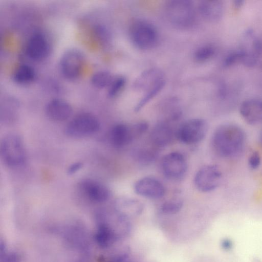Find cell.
<instances>
[{
    "label": "cell",
    "instance_id": "obj_21",
    "mask_svg": "<svg viewBox=\"0 0 262 262\" xmlns=\"http://www.w3.org/2000/svg\"><path fill=\"white\" fill-rule=\"evenodd\" d=\"M97 244L102 248H107L113 244L116 241V236L113 229L106 224L99 226L95 235Z\"/></svg>",
    "mask_w": 262,
    "mask_h": 262
},
{
    "label": "cell",
    "instance_id": "obj_25",
    "mask_svg": "<svg viewBox=\"0 0 262 262\" xmlns=\"http://www.w3.org/2000/svg\"><path fill=\"white\" fill-rule=\"evenodd\" d=\"M165 84V81L164 80L150 90L145 92L142 99L139 101V103L136 105L135 111L136 112L139 111L148 102L152 99L160 91L163 89Z\"/></svg>",
    "mask_w": 262,
    "mask_h": 262
},
{
    "label": "cell",
    "instance_id": "obj_4",
    "mask_svg": "<svg viewBox=\"0 0 262 262\" xmlns=\"http://www.w3.org/2000/svg\"><path fill=\"white\" fill-rule=\"evenodd\" d=\"M129 32L132 41L139 49H151L158 43V31L156 27L147 21L139 19L134 21Z\"/></svg>",
    "mask_w": 262,
    "mask_h": 262
},
{
    "label": "cell",
    "instance_id": "obj_32",
    "mask_svg": "<svg viewBox=\"0 0 262 262\" xmlns=\"http://www.w3.org/2000/svg\"><path fill=\"white\" fill-rule=\"evenodd\" d=\"M222 245L225 249H228L231 248L232 244L230 241L226 239L222 242Z\"/></svg>",
    "mask_w": 262,
    "mask_h": 262
},
{
    "label": "cell",
    "instance_id": "obj_27",
    "mask_svg": "<svg viewBox=\"0 0 262 262\" xmlns=\"http://www.w3.org/2000/svg\"><path fill=\"white\" fill-rule=\"evenodd\" d=\"M183 207V202L178 199L169 200L161 207V211L166 214H173L179 212Z\"/></svg>",
    "mask_w": 262,
    "mask_h": 262
},
{
    "label": "cell",
    "instance_id": "obj_2",
    "mask_svg": "<svg viewBox=\"0 0 262 262\" xmlns=\"http://www.w3.org/2000/svg\"><path fill=\"white\" fill-rule=\"evenodd\" d=\"M166 17L174 27L187 29L194 24L195 13L192 3L188 0H171L165 7Z\"/></svg>",
    "mask_w": 262,
    "mask_h": 262
},
{
    "label": "cell",
    "instance_id": "obj_29",
    "mask_svg": "<svg viewBox=\"0 0 262 262\" xmlns=\"http://www.w3.org/2000/svg\"><path fill=\"white\" fill-rule=\"evenodd\" d=\"M242 54L240 49L230 52L224 58L223 65L225 67H230L235 63L241 62Z\"/></svg>",
    "mask_w": 262,
    "mask_h": 262
},
{
    "label": "cell",
    "instance_id": "obj_16",
    "mask_svg": "<svg viewBox=\"0 0 262 262\" xmlns=\"http://www.w3.org/2000/svg\"><path fill=\"white\" fill-rule=\"evenodd\" d=\"M200 15L206 20L216 22L221 19L224 12V6L218 0L201 1L198 6Z\"/></svg>",
    "mask_w": 262,
    "mask_h": 262
},
{
    "label": "cell",
    "instance_id": "obj_6",
    "mask_svg": "<svg viewBox=\"0 0 262 262\" xmlns=\"http://www.w3.org/2000/svg\"><path fill=\"white\" fill-rule=\"evenodd\" d=\"M100 123L94 115L84 113L74 118L66 127V134L69 137L79 138L86 137L97 132Z\"/></svg>",
    "mask_w": 262,
    "mask_h": 262
},
{
    "label": "cell",
    "instance_id": "obj_22",
    "mask_svg": "<svg viewBox=\"0 0 262 262\" xmlns=\"http://www.w3.org/2000/svg\"><path fill=\"white\" fill-rule=\"evenodd\" d=\"M35 77L33 68L28 64L19 66L14 73L13 78L18 84H25L32 82Z\"/></svg>",
    "mask_w": 262,
    "mask_h": 262
},
{
    "label": "cell",
    "instance_id": "obj_26",
    "mask_svg": "<svg viewBox=\"0 0 262 262\" xmlns=\"http://www.w3.org/2000/svg\"><path fill=\"white\" fill-rule=\"evenodd\" d=\"M215 49L211 45L199 47L194 52V57L198 61L203 62L211 58L215 54Z\"/></svg>",
    "mask_w": 262,
    "mask_h": 262
},
{
    "label": "cell",
    "instance_id": "obj_12",
    "mask_svg": "<svg viewBox=\"0 0 262 262\" xmlns=\"http://www.w3.org/2000/svg\"><path fill=\"white\" fill-rule=\"evenodd\" d=\"M135 192L138 195L150 199L163 197L165 189L162 183L156 178L146 177L136 182L134 186Z\"/></svg>",
    "mask_w": 262,
    "mask_h": 262
},
{
    "label": "cell",
    "instance_id": "obj_20",
    "mask_svg": "<svg viewBox=\"0 0 262 262\" xmlns=\"http://www.w3.org/2000/svg\"><path fill=\"white\" fill-rule=\"evenodd\" d=\"M117 210L122 215H138L141 213L144 206L139 200L130 198H120L115 202Z\"/></svg>",
    "mask_w": 262,
    "mask_h": 262
},
{
    "label": "cell",
    "instance_id": "obj_17",
    "mask_svg": "<svg viewBox=\"0 0 262 262\" xmlns=\"http://www.w3.org/2000/svg\"><path fill=\"white\" fill-rule=\"evenodd\" d=\"M46 114L52 120L63 121L71 116L72 108L66 101L55 99L47 103L46 106Z\"/></svg>",
    "mask_w": 262,
    "mask_h": 262
},
{
    "label": "cell",
    "instance_id": "obj_31",
    "mask_svg": "<svg viewBox=\"0 0 262 262\" xmlns=\"http://www.w3.org/2000/svg\"><path fill=\"white\" fill-rule=\"evenodd\" d=\"M82 166V164L80 162L75 163L69 166L68 169L69 174H73L78 171Z\"/></svg>",
    "mask_w": 262,
    "mask_h": 262
},
{
    "label": "cell",
    "instance_id": "obj_15",
    "mask_svg": "<svg viewBox=\"0 0 262 262\" xmlns=\"http://www.w3.org/2000/svg\"><path fill=\"white\" fill-rule=\"evenodd\" d=\"M164 80V76L160 70L155 68H150L136 78L134 83V88L145 92Z\"/></svg>",
    "mask_w": 262,
    "mask_h": 262
},
{
    "label": "cell",
    "instance_id": "obj_30",
    "mask_svg": "<svg viewBox=\"0 0 262 262\" xmlns=\"http://www.w3.org/2000/svg\"><path fill=\"white\" fill-rule=\"evenodd\" d=\"M249 166L252 169H256L260 166L261 163V156L259 152L257 150L252 151L248 159Z\"/></svg>",
    "mask_w": 262,
    "mask_h": 262
},
{
    "label": "cell",
    "instance_id": "obj_23",
    "mask_svg": "<svg viewBox=\"0 0 262 262\" xmlns=\"http://www.w3.org/2000/svg\"><path fill=\"white\" fill-rule=\"evenodd\" d=\"M132 155L134 160L141 165H150L156 158V154L152 150L146 148L134 149Z\"/></svg>",
    "mask_w": 262,
    "mask_h": 262
},
{
    "label": "cell",
    "instance_id": "obj_34",
    "mask_svg": "<svg viewBox=\"0 0 262 262\" xmlns=\"http://www.w3.org/2000/svg\"><path fill=\"white\" fill-rule=\"evenodd\" d=\"M260 142H261V144L262 145V130H261V134H260Z\"/></svg>",
    "mask_w": 262,
    "mask_h": 262
},
{
    "label": "cell",
    "instance_id": "obj_1",
    "mask_svg": "<svg viewBox=\"0 0 262 262\" xmlns=\"http://www.w3.org/2000/svg\"><path fill=\"white\" fill-rule=\"evenodd\" d=\"M246 142L245 131L239 126L225 123L219 126L214 130L211 145L219 156L230 158L237 156L243 150Z\"/></svg>",
    "mask_w": 262,
    "mask_h": 262
},
{
    "label": "cell",
    "instance_id": "obj_19",
    "mask_svg": "<svg viewBox=\"0 0 262 262\" xmlns=\"http://www.w3.org/2000/svg\"><path fill=\"white\" fill-rule=\"evenodd\" d=\"M173 133L171 127L165 122L158 123L153 128L151 139L153 143L158 147H165L172 142Z\"/></svg>",
    "mask_w": 262,
    "mask_h": 262
},
{
    "label": "cell",
    "instance_id": "obj_13",
    "mask_svg": "<svg viewBox=\"0 0 262 262\" xmlns=\"http://www.w3.org/2000/svg\"><path fill=\"white\" fill-rule=\"evenodd\" d=\"M50 46L47 38L40 33L32 35L26 46V53L28 57L34 60L39 61L48 57Z\"/></svg>",
    "mask_w": 262,
    "mask_h": 262
},
{
    "label": "cell",
    "instance_id": "obj_9",
    "mask_svg": "<svg viewBox=\"0 0 262 262\" xmlns=\"http://www.w3.org/2000/svg\"><path fill=\"white\" fill-rule=\"evenodd\" d=\"M243 37L239 48L242 54L241 63L248 67H253L262 54V41L252 30H247Z\"/></svg>",
    "mask_w": 262,
    "mask_h": 262
},
{
    "label": "cell",
    "instance_id": "obj_3",
    "mask_svg": "<svg viewBox=\"0 0 262 262\" xmlns=\"http://www.w3.org/2000/svg\"><path fill=\"white\" fill-rule=\"evenodd\" d=\"M0 153L3 161L9 167L20 166L26 159L23 141L16 134H9L3 138L1 143Z\"/></svg>",
    "mask_w": 262,
    "mask_h": 262
},
{
    "label": "cell",
    "instance_id": "obj_18",
    "mask_svg": "<svg viewBox=\"0 0 262 262\" xmlns=\"http://www.w3.org/2000/svg\"><path fill=\"white\" fill-rule=\"evenodd\" d=\"M81 187L86 196L96 202H103L110 197L108 188L98 182L87 180L82 183Z\"/></svg>",
    "mask_w": 262,
    "mask_h": 262
},
{
    "label": "cell",
    "instance_id": "obj_28",
    "mask_svg": "<svg viewBox=\"0 0 262 262\" xmlns=\"http://www.w3.org/2000/svg\"><path fill=\"white\" fill-rule=\"evenodd\" d=\"M125 82L122 77H117L113 79L108 86V95L110 97H115L122 89Z\"/></svg>",
    "mask_w": 262,
    "mask_h": 262
},
{
    "label": "cell",
    "instance_id": "obj_14",
    "mask_svg": "<svg viewBox=\"0 0 262 262\" xmlns=\"http://www.w3.org/2000/svg\"><path fill=\"white\" fill-rule=\"evenodd\" d=\"M239 114L249 125L260 123L262 122V100L250 99L243 101L239 106Z\"/></svg>",
    "mask_w": 262,
    "mask_h": 262
},
{
    "label": "cell",
    "instance_id": "obj_11",
    "mask_svg": "<svg viewBox=\"0 0 262 262\" xmlns=\"http://www.w3.org/2000/svg\"><path fill=\"white\" fill-rule=\"evenodd\" d=\"M163 174L171 180L183 178L187 170V163L185 157L180 152H171L164 156L161 161Z\"/></svg>",
    "mask_w": 262,
    "mask_h": 262
},
{
    "label": "cell",
    "instance_id": "obj_33",
    "mask_svg": "<svg viewBox=\"0 0 262 262\" xmlns=\"http://www.w3.org/2000/svg\"><path fill=\"white\" fill-rule=\"evenodd\" d=\"M243 1L236 0L233 2V5L236 8H239L243 5Z\"/></svg>",
    "mask_w": 262,
    "mask_h": 262
},
{
    "label": "cell",
    "instance_id": "obj_24",
    "mask_svg": "<svg viewBox=\"0 0 262 262\" xmlns=\"http://www.w3.org/2000/svg\"><path fill=\"white\" fill-rule=\"evenodd\" d=\"M113 78L111 74L106 71H101L95 73L91 78V82L97 89H103L109 86Z\"/></svg>",
    "mask_w": 262,
    "mask_h": 262
},
{
    "label": "cell",
    "instance_id": "obj_8",
    "mask_svg": "<svg viewBox=\"0 0 262 262\" xmlns=\"http://www.w3.org/2000/svg\"><path fill=\"white\" fill-rule=\"evenodd\" d=\"M222 173L215 165H207L200 168L194 178V183L198 190L203 192L212 191L220 185Z\"/></svg>",
    "mask_w": 262,
    "mask_h": 262
},
{
    "label": "cell",
    "instance_id": "obj_5",
    "mask_svg": "<svg viewBox=\"0 0 262 262\" xmlns=\"http://www.w3.org/2000/svg\"><path fill=\"white\" fill-rule=\"evenodd\" d=\"M148 124L140 122L132 125L120 123L115 125L111 130L110 138L111 144L120 148L130 144L137 137L146 132Z\"/></svg>",
    "mask_w": 262,
    "mask_h": 262
},
{
    "label": "cell",
    "instance_id": "obj_7",
    "mask_svg": "<svg viewBox=\"0 0 262 262\" xmlns=\"http://www.w3.org/2000/svg\"><path fill=\"white\" fill-rule=\"evenodd\" d=\"M206 121L201 118L189 119L179 128L176 133L177 138L181 142L192 145L203 140L208 132Z\"/></svg>",
    "mask_w": 262,
    "mask_h": 262
},
{
    "label": "cell",
    "instance_id": "obj_10",
    "mask_svg": "<svg viewBox=\"0 0 262 262\" xmlns=\"http://www.w3.org/2000/svg\"><path fill=\"white\" fill-rule=\"evenodd\" d=\"M84 62V56L80 51L75 49H69L60 58V72L67 79H76L80 74Z\"/></svg>",
    "mask_w": 262,
    "mask_h": 262
}]
</instances>
